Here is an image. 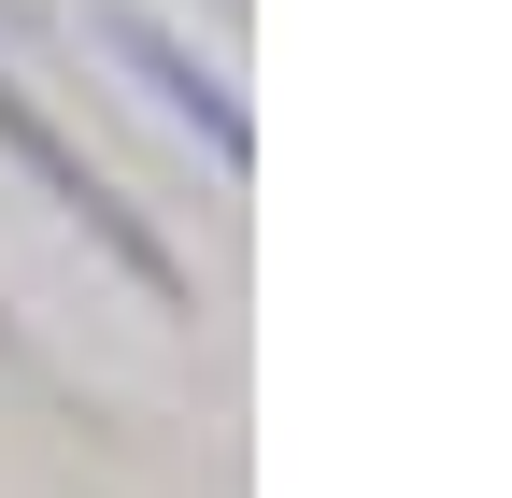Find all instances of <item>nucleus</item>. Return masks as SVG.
<instances>
[{"instance_id":"1","label":"nucleus","mask_w":512,"mask_h":498,"mask_svg":"<svg viewBox=\"0 0 512 498\" xmlns=\"http://www.w3.org/2000/svg\"><path fill=\"white\" fill-rule=\"evenodd\" d=\"M0 143H15V171H29V185H43V200L72 214V228H86V242H100V257H114L128 285H143V299H185V271H171V242H157V228H143V214H128L114 185H100V171L72 157V143L43 129V100H29L15 72H0Z\"/></svg>"},{"instance_id":"2","label":"nucleus","mask_w":512,"mask_h":498,"mask_svg":"<svg viewBox=\"0 0 512 498\" xmlns=\"http://www.w3.org/2000/svg\"><path fill=\"white\" fill-rule=\"evenodd\" d=\"M100 43L128 57V72H143V100H157V114H171V129L200 143L214 171H242V157H256V129H242V100H228V86H214V72H200V57H185V43H171L157 15H128V0H114V15H100Z\"/></svg>"}]
</instances>
